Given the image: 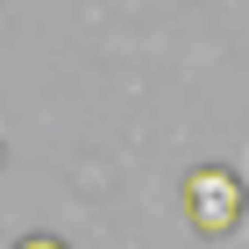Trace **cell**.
Here are the masks:
<instances>
[{"label":"cell","mask_w":249,"mask_h":249,"mask_svg":"<svg viewBox=\"0 0 249 249\" xmlns=\"http://www.w3.org/2000/svg\"><path fill=\"white\" fill-rule=\"evenodd\" d=\"M185 221L199 235H235L242 228V178L228 164H199L185 178Z\"/></svg>","instance_id":"6da1fadb"},{"label":"cell","mask_w":249,"mask_h":249,"mask_svg":"<svg viewBox=\"0 0 249 249\" xmlns=\"http://www.w3.org/2000/svg\"><path fill=\"white\" fill-rule=\"evenodd\" d=\"M15 249H71V242H57V235H21Z\"/></svg>","instance_id":"7a4b0ae2"}]
</instances>
